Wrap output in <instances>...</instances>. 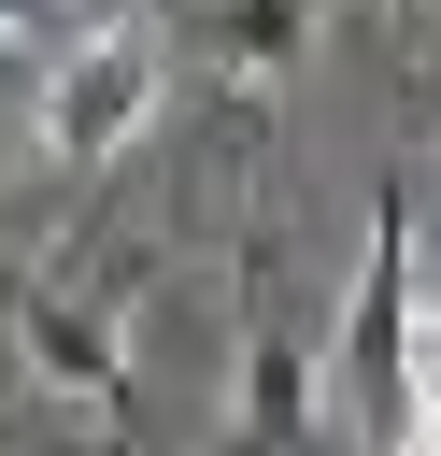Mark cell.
Here are the masks:
<instances>
[{"mask_svg":"<svg viewBox=\"0 0 441 456\" xmlns=\"http://www.w3.org/2000/svg\"><path fill=\"white\" fill-rule=\"evenodd\" d=\"M14 356H28V385L85 399V413H128V285H57V271H28V285H14Z\"/></svg>","mask_w":441,"mask_h":456,"instance_id":"cell-3","label":"cell"},{"mask_svg":"<svg viewBox=\"0 0 441 456\" xmlns=\"http://www.w3.org/2000/svg\"><path fill=\"white\" fill-rule=\"evenodd\" d=\"M327 370V399L384 442V428H441V385H427V228H413V200L384 185V214H370V256H356V299H341V342H313Z\"/></svg>","mask_w":441,"mask_h":456,"instance_id":"cell-1","label":"cell"},{"mask_svg":"<svg viewBox=\"0 0 441 456\" xmlns=\"http://www.w3.org/2000/svg\"><path fill=\"white\" fill-rule=\"evenodd\" d=\"M313 413H327V385H313V342H299V328L256 299V314H242V399H228V456H285Z\"/></svg>","mask_w":441,"mask_h":456,"instance_id":"cell-4","label":"cell"},{"mask_svg":"<svg viewBox=\"0 0 441 456\" xmlns=\"http://www.w3.org/2000/svg\"><path fill=\"white\" fill-rule=\"evenodd\" d=\"M299 43H313V0H228V86L242 100H270L299 71Z\"/></svg>","mask_w":441,"mask_h":456,"instance_id":"cell-5","label":"cell"},{"mask_svg":"<svg viewBox=\"0 0 441 456\" xmlns=\"http://www.w3.org/2000/svg\"><path fill=\"white\" fill-rule=\"evenodd\" d=\"M0 157H14V142H0Z\"/></svg>","mask_w":441,"mask_h":456,"instance_id":"cell-7","label":"cell"},{"mask_svg":"<svg viewBox=\"0 0 441 456\" xmlns=\"http://www.w3.org/2000/svg\"><path fill=\"white\" fill-rule=\"evenodd\" d=\"M156 100H171V43H156L142 14H114V28L57 43V71H43L28 128H43V157H71V171H114V157L156 128Z\"/></svg>","mask_w":441,"mask_h":456,"instance_id":"cell-2","label":"cell"},{"mask_svg":"<svg viewBox=\"0 0 441 456\" xmlns=\"http://www.w3.org/2000/svg\"><path fill=\"white\" fill-rule=\"evenodd\" d=\"M384 14H398V43H413V28H427V0H384Z\"/></svg>","mask_w":441,"mask_h":456,"instance_id":"cell-6","label":"cell"}]
</instances>
